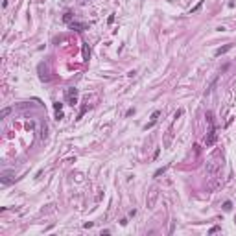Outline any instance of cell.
<instances>
[{"label":"cell","mask_w":236,"mask_h":236,"mask_svg":"<svg viewBox=\"0 0 236 236\" xmlns=\"http://www.w3.org/2000/svg\"><path fill=\"white\" fill-rule=\"evenodd\" d=\"M67 102L70 103V105H76V103H78V89L70 87L67 91Z\"/></svg>","instance_id":"3"},{"label":"cell","mask_w":236,"mask_h":236,"mask_svg":"<svg viewBox=\"0 0 236 236\" xmlns=\"http://www.w3.org/2000/svg\"><path fill=\"white\" fill-rule=\"evenodd\" d=\"M61 107H63V103H59V102L54 103V109H56V111H61Z\"/></svg>","instance_id":"13"},{"label":"cell","mask_w":236,"mask_h":236,"mask_svg":"<svg viewBox=\"0 0 236 236\" xmlns=\"http://www.w3.org/2000/svg\"><path fill=\"white\" fill-rule=\"evenodd\" d=\"M155 199H157V188H153V190L149 192V199H148V207L149 208L155 205Z\"/></svg>","instance_id":"5"},{"label":"cell","mask_w":236,"mask_h":236,"mask_svg":"<svg viewBox=\"0 0 236 236\" xmlns=\"http://www.w3.org/2000/svg\"><path fill=\"white\" fill-rule=\"evenodd\" d=\"M70 15L72 13H65V20H67V22H70Z\"/></svg>","instance_id":"14"},{"label":"cell","mask_w":236,"mask_h":236,"mask_svg":"<svg viewBox=\"0 0 236 236\" xmlns=\"http://www.w3.org/2000/svg\"><path fill=\"white\" fill-rule=\"evenodd\" d=\"M89 56H91V52H89L87 44H85V46H83V57H85V59H89Z\"/></svg>","instance_id":"11"},{"label":"cell","mask_w":236,"mask_h":236,"mask_svg":"<svg viewBox=\"0 0 236 236\" xmlns=\"http://www.w3.org/2000/svg\"><path fill=\"white\" fill-rule=\"evenodd\" d=\"M9 113H11V107H6V109H2V113H0V118H6Z\"/></svg>","instance_id":"9"},{"label":"cell","mask_w":236,"mask_h":236,"mask_svg":"<svg viewBox=\"0 0 236 236\" xmlns=\"http://www.w3.org/2000/svg\"><path fill=\"white\" fill-rule=\"evenodd\" d=\"M166 170H168V166H162V168H159L157 172H155V177H159V175H162V173L166 172Z\"/></svg>","instance_id":"10"},{"label":"cell","mask_w":236,"mask_h":236,"mask_svg":"<svg viewBox=\"0 0 236 236\" xmlns=\"http://www.w3.org/2000/svg\"><path fill=\"white\" fill-rule=\"evenodd\" d=\"M70 28L76 30V32H83V30H87V24H83V22H70Z\"/></svg>","instance_id":"4"},{"label":"cell","mask_w":236,"mask_h":236,"mask_svg":"<svg viewBox=\"0 0 236 236\" xmlns=\"http://www.w3.org/2000/svg\"><path fill=\"white\" fill-rule=\"evenodd\" d=\"M223 208H225V210H231V208H233V203H231V201H225V203H223Z\"/></svg>","instance_id":"12"},{"label":"cell","mask_w":236,"mask_h":236,"mask_svg":"<svg viewBox=\"0 0 236 236\" xmlns=\"http://www.w3.org/2000/svg\"><path fill=\"white\" fill-rule=\"evenodd\" d=\"M159 114H161V113H159V111H155V113L151 114V120H149V124H148V126H146V129H149V127H153V126H155V122L159 120Z\"/></svg>","instance_id":"6"},{"label":"cell","mask_w":236,"mask_h":236,"mask_svg":"<svg viewBox=\"0 0 236 236\" xmlns=\"http://www.w3.org/2000/svg\"><path fill=\"white\" fill-rule=\"evenodd\" d=\"M221 166H223V159H221V155L219 153H214L210 159H208V162H207V175L210 177H218L219 175V172H221Z\"/></svg>","instance_id":"1"},{"label":"cell","mask_w":236,"mask_h":236,"mask_svg":"<svg viewBox=\"0 0 236 236\" xmlns=\"http://www.w3.org/2000/svg\"><path fill=\"white\" fill-rule=\"evenodd\" d=\"M229 50H231V44H225V46H221V48H218V50H216V52H214V56L218 57V56H221V54L229 52Z\"/></svg>","instance_id":"7"},{"label":"cell","mask_w":236,"mask_h":236,"mask_svg":"<svg viewBox=\"0 0 236 236\" xmlns=\"http://www.w3.org/2000/svg\"><path fill=\"white\" fill-rule=\"evenodd\" d=\"M218 231H219V227H212V229H210V234H214V233H218Z\"/></svg>","instance_id":"15"},{"label":"cell","mask_w":236,"mask_h":236,"mask_svg":"<svg viewBox=\"0 0 236 236\" xmlns=\"http://www.w3.org/2000/svg\"><path fill=\"white\" fill-rule=\"evenodd\" d=\"M207 120H208L210 129H208V135L205 137V144H207V146H212L216 142V127H214V118H212V113H210V111L207 113Z\"/></svg>","instance_id":"2"},{"label":"cell","mask_w":236,"mask_h":236,"mask_svg":"<svg viewBox=\"0 0 236 236\" xmlns=\"http://www.w3.org/2000/svg\"><path fill=\"white\" fill-rule=\"evenodd\" d=\"M9 177H11V173H7V172H4V173H2V179H0V181H2V184H4V186H7V184L11 183V179H9Z\"/></svg>","instance_id":"8"}]
</instances>
